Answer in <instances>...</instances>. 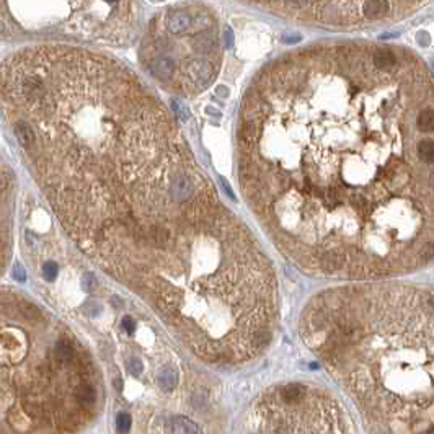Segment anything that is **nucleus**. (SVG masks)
I'll return each instance as SVG.
<instances>
[{"mask_svg": "<svg viewBox=\"0 0 434 434\" xmlns=\"http://www.w3.org/2000/svg\"><path fill=\"white\" fill-rule=\"evenodd\" d=\"M5 106L31 126L27 152L80 248L119 271L180 207L186 167L155 98L116 62L79 49H27L2 69Z\"/></svg>", "mask_w": 434, "mask_h": 434, "instance_id": "1", "label": "nucleus"}, {"mask_svg": "<svg viewBox=\"0 0 434 434\" xmlns=\"http://www.w3.org/2000/svg\"><path fill=\"white\" fill-rule=\"evenodd\" d=\"M214 72H216V70H214V65L209 62V60H203V59L191 60V62H188L185 67V74H186L188 82L193 85H199V87L207 85L209 82L214 79Z\"/></svg>", "mask_w": 434, "mask_h": 434, "instance_id": "2", "label": "nucleus"}, {"mask_svg": "<svg viewBox=\"0 0 434 434\" xmlns=\"http://www.w3.org/2000/svg\"><path fill=\"white\" fill-rule=\"evenodd\" d=\"M348 252L343 248H330L317 257V264L323 273H338L348 263Z\"/></svg>", "mask_w": 434, "mask_h": 434, "instance_id": "3", "label": "nucleus"}, {"mask_svg": "<svg viewBox=\"0 0 434 434\" xmlns=\"http://www.w3.org/2000/svg\"><path fill=\"white\" fill-rule=\"evenodd\" d=\"M193 25V17L186 10H173L167 17V29L172 34H181Z\"/></svg>", "mask_w": 434, "mask_h": 434, "instance_id": "4", "label": "nucleus"}, {"mask_svg": "<svg viewBox=\"0 0 434 434\" xmlns=\"http://www.w3.org/2000/svg\"><path fill=\"white\" fill-rule=\"evenodd\" d=\"M175 62L170 58H167V56H158V58L152 59L150 62V72L154 74V77L162 82L170 80L175 75Z\"/></svg>", "mask_w": 434, "mask_h": 434, "instance_id": "5", "label": "nucleus"}, {"mask_svg": "<svg viewBox=\"0 0 434 434\" xmlns=\"http://www.w3.org/2000/svg\"><path fill=\"white\" fill-rule=\"evenodd\" d=\"M361 7H362V13H364L367 18L377 20L389 15L394 3L387 2V0H369V2H361Z\"/></svg>", "mask_w": 434, "mask_h": 434, "instance_id": "6", "label": "nucleus"}, {"mask_svg": "<svg viewBox=\"0 0 434 434\" xmlns=\"http://www.w3.org/2000/svg\"><path fill=\"white\" fill-rule=\"evenodd\" d=\"M13 132H15V136H17L20 145H22L25 150L31 149V147L34 145V142H36L34 131L31 129V126L27 124L25 121H13Z\"/></svg>", "mask_w": 434, "mask_h": 434, "instance_id": "7", "label": "nucleus"}, {"mask_svg": "<svg viewBox=\"0 0 434 434\" xmlns=\"http://www.w3.org/2000/svg\"><path fill=\"white\" fill-rule=\"evenodd\" d=\"M372 64L376 69L389 72L397 65V56L390 49H379L372 54Z\"/></svg>", "mask_w": 434, "mask_h": 434, "instance_id": "8", "label": "nucleus"}, {"mask_svg": "<svg viewBox=\"0 0 434 434\" xmlns=\"http://www.w3.org/2000/svg\"><path fill=\"white\" fill-rule=\"evenodd\" d=\"M157 382L163 392H172L178 385V372L172 367H165L157 376Z\"/></svg>", "mask_w": 434, "mask_h": 434, "instance_id": "9", "label": "nucleus"}, {"mask_svg": "<svg viewBox=\"0 0 434 434\" xmlns=\"http://www.w3.org/2000/svg\"><path fill=\"white\" fill-rule=\"evenodd\" d=\"M172 430L175 434H201L198 425L185 416H175L172 420Z\"/></svg>", "mask_w": 434, "mask_h": 434, "instance_id": "10", "label": "nucleus"}, {"mask_svg": "<svg viewBox=\"0 0 434 434\" xmlns=\"http://www.w3.org/2000/svg\"><path fill=\"white\" fill-rule=\"evenodd\" d=\"M75 398H77V402L82 406L95 405V402H96L95 389L90 384H80V385H77V389H75Z\"/></svg>", "mask_w": 434, "mask_h": 434, "instance_id": "11", "label": "nucleus"}, {"mask_svg": "<svg viewBox=\"0 0 434 434\" xmlns=\"http://www.w3.org/2000/svg\"><path fill=\"white\" fill-rule=\"evenodd\" d=\"M416 126L423 132H433L434 131V110L433 108H423L416 116Z\"/></svg>", "mask_w": 434, "mask_h": 434, "instance_id": "12", "label": "nucleus"}, {"mask_svg": "<svg viewBox=\"0 0 434 434\" xmlns=\"http://www.w3.org/2000/svg\"><path fill=\"white\" fill-rule=\"evenodd\" d=\"M416 152L420 155V160L425 162L426 165L434 163V139H423L418 142Z\"/></svg>", "mask_w": 434, "mask_h": 434, "instance_id": "13", "label": "nucleus"}, {"mask_svg": "<svg viewBox=\"0 0 434 434\" xmlns=\"http://www.w3.org/2000/svg\"><path fill=\"white\" fill-rule=\"evenodd\" d=\"M56 356H58L59 361L62 362H69L75 357V351L72 348V345L69 343L67 340H60L58 345H56Z\"/></svg>", "mask_w": 434, "mask_h": 434, "instance_id": "14", "label": "nucleus"}, {"mask_svg": "<svg viewBox=\"0 0 434 434\" xmlns=\"http://www.w3.org/2000/svg\"><path fill=\"white\" fill-rule=\"evenodd\" d=\"M416 260L420 263H428L434 260V242H426L423 243L416 252Z\"/></svg>", "mask_w": 434, "mask_h": 434, "instance_id": "15", "label": "nucleus"}, {"mask_svg": "<svg viewBox=\"0 0 434 434\" xmlns=\"http://www.w3.org/2000/svg\"><path fill=\"white\" fill-rule=\"evenodd\" d=\"M20 312H22L25 318H28V320H38V318H41L39 309L36 307V305H33V304H29V302H22V304H20Z\"/></svg>", "mask_w": 434, "mask_h": 434, "instance_id": "16", "label": "nucleus"}, {"mask_svg": "<svg viewBox=\"0 0 434 434\" xmlns=\"http://www.w3.org/2000/svg\"><path fill=\"white\" fill-rule=\"evenodd\" d=\"M131 426H132L131 416L127 415V413H119L118 418H116V430H118L121 434H126V433H129Z\"/></svg>", "mask_w": 434, "mask_h": 434, "instance_id": "17", "label": "nucleus"}, {"mask_svg": "<svg viewBox=\"0 0 434 434\" xmlns=\"http://www.w3.org/2000/svg\"><path fill=\"white\" fill-rule=\"evenodd\" d=\"M58 271H59L58 263H54V261L44 263V266H43V276H44L46 281H53L56 276H58Z\"/></svg>", "mask_w": 434, "mask_h": 434, "instance_id": "18", "label": "nucleus"}, {"mask_svg": "<svg viewBox=\"0 0 434 434\" xmlns=\"http://www.w3.org/2000/svg\"><path fill=\"white\" fill-rule=\"evenodd\" d=\"M127 369H129V372L132 376H141L142 374V369H144V366H142V361L137 359V357H131L129 362H127Z\"/></svg>", "mask_w": 434, "mask_h": 434, "instance_id": "19", "label": "nucleus"}, {"mask_svg": "<svg viewBox=\"0 0 434 434\" xmlns=\"http://www.w3.org/2000/svg\"><path fill=\"white\" fill-rule=\"evenodd\" d=\"M13 278L18 281V283H25V281H27V273H25V269L20 266L18 263H15L13 264Z\"/></svg>", "mask_w": 434, "mask_h": 434, "instance_id": "20", "label": "nucleus"}, {"mask_svg": "<svg viewBox=\"0 0 434 434\" xmlns=\"http://www.w3.org/2000/svg\"><path fill=\"white\" fill-rule=\"evenodd\" d=\"M95 284H96V281H95V276H93V274H85V276H84V281H82V286H84V289H85V290L93 289V288H95Z\"/></svg>", "mask_w": 434, "mask_h": 434, "instance_id": "21", "label": "nucleus"}, {"mask_svg": "<svg viewBox=\"0 0 434 434\" xmlns=\"http://www.w3.org/2000/svg\"><path fill=\"white\" fill-rule=\"evenodd\" d=\"M122 326H124V330L127 331V333L132 335L136 330V321L132 320L131 317H124V318H122Z\"/></svg>", "mask_w": 434, "mask_h": 434, "instance_id": "22", "label": "nucleus"}, {"mask_svg": "<svg viewBox=\"0 0 434 434\" xmlns=\"http://www.w3.org/2000/svg\"><path fill=\"white\" fill-rule=\"evenodd\" d=\"M226 46L227 48H232L233 46V33L231 28H226Z\"/></svg>", "mask_w": 434, "mask_h": 434, "instance_id": "23", "label": "nucleus"}, {"mask_svg": "<svg viewBox=\"0 0 434 434\" xmlns=\"http://www.w3.org/2000/svg\"><path fill=\"white\" fill-rule=\"evenodd\" d=\"M283 41H284V43H299L300 36H299V34H294V36H284Z\"/></svg>", "mask_w": 434, "mask_h": 434, "instance_id": "24", "label": "nucleus"}, {"mask_svg": "<svg viewBox=\"0 0 434 434\" xmlns=\"http://www.w3.org/2000/svg\"><path fill=\"white\" fill-rule=\"evenodd\" d=\"M216 93L219 95V96H222V98H226V96L229 95V88L227 87H217V91Z\"/></svg>", "mask_w": 434, "mask_h": 434, "instance_id": "25", "label": "nucleus"}, {"mask_svg": "<svg viewBox=\"0 0 434 434\" xmlns=\"http://www.w3.org/2000/svg\"><path fill=\"white\" fill-rule=\"evenodd\" d=\"M221 181H222V186H224V188H226L227 195H229V196H231V198L233 199V193H232V190H231V186H229V183H227L226 180H221Z\"/></svg>", "mask_w": 434, "mask_h": 434, "instance_id": "26", "label": "nucleus"}, {"mask_svg": "<svg viewBox=\"0 0 434 434\" xmlns=\"http://www.w3.org/2000/svg\"><path fill=\"white\" fill-rule=\"evenodd\" d=\"M113 384H115V389H118V392L122 390V380H121V377H116Z\"/></svg>", "mask_w": 434, "mask_h": 434, "instance_id": "27", "label": "nucleus"}, {"mask_svg": "<svg viewBox=\"0 0 434 434\" xmlns=\"http://www.w3.org/2000/svg\"><path fill=\"white\" fill-rule=\"evenodd\" d=\"M5 31H7V29H5V23L0 22V36H2V34H5Z\"/></svg>", "mask_w": 434, "mask_h": 434, "instance_id": "28", "label": "nucleus"}]
</instances>
